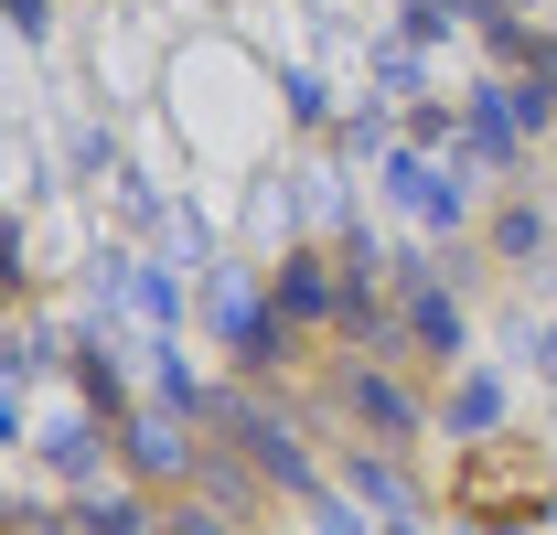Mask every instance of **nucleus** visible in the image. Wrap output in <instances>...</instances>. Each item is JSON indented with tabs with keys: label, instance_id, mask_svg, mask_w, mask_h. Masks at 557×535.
Segmentation results:
<instances>
[{
	"label": "nucleus",
	"instance_id": "f257e3e1",
	"mask_svg": "<svg viewBox=\"0 0 557 535\" xmlns=\"http://www.w3.org/2000/svg\"><path fill=\"white\" fill-rule=\"evenodd\" d=\"M278 300H289L300 322H322V311H333V278H322V258H289V268H278Z\"/></svg>",
	"mask_w": 557,
	"mask_h": 535
},
{
	"label": "nucleus",
	"instance_id": "20e7f679",
	"mask_svg": "<svg viewBox=\"0 0 557 535\" xmlns=\"http://www.w3.org/2000/svg\"><path fill=\"white\" fill-rule=\"evenodd\" d=\"M418 333H429V343H461V311H450V300H429V289H418Z\"/></svg>",
	"mask_w": 557,
	"mask_h": 535
},
{
	"label": "nucleus",
	"instance_id": "7ed1b4c3",
	"mask_svg": "<svg viewBox=\"0 0 557 535\" xmlns=\"http://www.w3.org/2000/svg\"><path fill=\"white\" fill-rule=\"evenodd\" d=\"M129 450H139V471H172V461H183V439H172V418H139V428H129Z\"/></svg>",
	"mask_w": 557,
	"mask_h": 535
},
{
	"label": "nucleus",
	"instance_id": "f03ea898",
	"mask_svg": "<svg viewBox=\"0 0 557 535\" xmlns=\"http://www.w3.org/2000/svg\"><path fill=\"white\" fill-rule=\"evenodd\" d=\"M354 418H364V428H386V439H397V428H408V397H397V386H386V375H354Z\"/></svg>",
	"mask_w": 557,
	"mask_h": 535
},
{
	"label": "nucleus",
	"instance_id": "423d86ee",
	"mask_svg": "<svg viewBox=\"0 0 557 535\" xmlns=\"http://www.w3.org/2000/svg\"><path fill=\"white\" fill-rule=\"evenodd\" d=\"M11 11V33H44V0H0Z\"/></svg>",
	"mask_w": 557,
	"mask_h": 535
},
{
	"label": "nucleus",
	"instance_id": "39448f33",
	"mask_svg": "<svg viewBox=\"0 0 557 535\" xmlns=\"http://www.w3.org/2000/svg\"><path fill=\"white\" fill-rule=\"evenodd\" d=\"M86 535H139V503H129V493H119V503H97V514H86Z\"/></svg>",
	"mask_w": 557,
	"mask_h": 535
}]
</instances>
